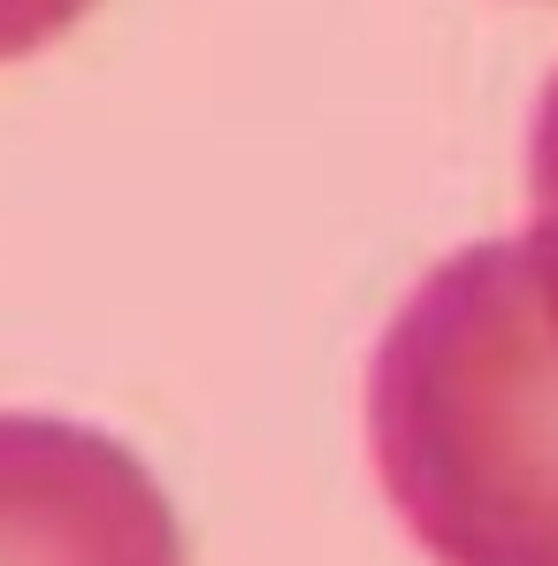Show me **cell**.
Masks as SVG:
<instances>
[{
    "label": "cell",
    "mask_w": 558,
    "mask_h": 566,
    "mask_svg": "<svg viewBox=\"0 0 558 566\" xmlns=\"http://www.w3.org/2000/svg\"><path fill=\"white\" fill-rule=\"evenodd\" d=\"M368 452L436 566H558V214L406 291L368 360Z\"/></svg>",
    "instance_id": "1"
},
{
    "label": "cell",
    "mask_w": 558,
    "mask_h": 566,
    "mask_svg": "<svg viewBox=\"0 0 558 566\" xmlns=\"http://www.w3.org/2000/svg\"><path fill=\"white\" fill-rule=\"evenodd\" d=\"M0 566H185V528L123 437L0 413Z\"/></svg>",
    "instance_id": "2"
},
{
    "label": "cell",
    "mask_w": 558,
    "mask_h": 566,
    "mask_svg": "<svg viewBox=\"0 0 558 566\" xmlns=\"http://www.w3.org/2000/svg\"><path fill=\"white\" fill-rule=\"evenodd\" d=\"M99 0H0V62L39 54L46 39H62L77 15H93Z\"/></svg>",
    "instance_id": "3"
},
{
    "label": "cell",
    "mask_w": 558,
    "mask_h": 566,
    "mask_svg": "<svg viewBox=\"0 0 558 566\" xmlns=\"http://www.w3.org/2000/svg\"><path fill=\"white\" fill-rule=\"evenodd\" d=\"M528 199L536 214H558V70L536 93V115H528Z\"/></svg>",
    "instance_id": "4"
}]
</instances>
